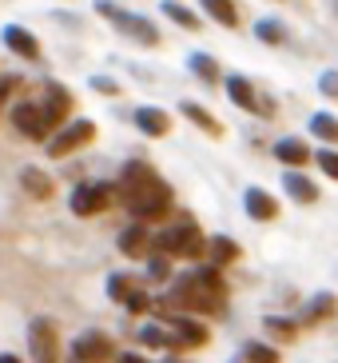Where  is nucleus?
Returning <instances> with one entry per match:
<instances>
[{
	"label": "nucleus",
	"instance_id": "f03ea898",
	"mask_svg": "<svg viewBox=\"0 0 338 363\" xmlns=\"http://www.w3.org/2000/svg\"><path fill=\"white\" fill-rule=\"evenodd\" d=\"M171 308H183V311H199V315H219L227 308V288L219 279V267H199V272H187L171 284V296H168Z\"/></svg>",
	"mask_w": 338,
	"mask_h": 363
},
{
	"label": "nucleus",
	"instance_id": "2eb2a0df",
	"mask_svg": "<svg viewBox=\"0 0 338 363\" xmlns=\"http://www.w3.org/2000/svg\"><path fill=\"white\" fill-rule=\"evenodd\" d=\"M4 44H8L16 56H24V60H40V44H36V36H32L28 28H21V24H8V28H4Z\"/></svg>",
	"mask_w": 338,
	"mask_h": 363
},
{
	"label": "nucleus",
	"instance_id": "f704fd0d",
	"mask_svg": "<svg viewBox=\"0 0 338 363\" xmlns=\"http://www.w3.org/2000/svg\"><path fill=\"white\" fill-rule=\"evenodd\" d=\"M16 88V76H0V104L8 100V92Z\"/></svg>",
	"mask_w": 338,
	"mask_h": 363
},
{
	"label": "nucleus",
	"instance_id": "423d86ee",
	"mask_svg": "<svg viewBox=\"0 0 338 363\" xmlns=\"http://www.w3.org/2000/svg\"><path fill=\"white\" fill-rule=\"evenodd\" d=\"M116 200V184H76L72 188V212L76 216H95Z\"/></svg>",
	"mask_w": 338,
	"mask_h": 363
},
{
	"label": "nucleus",
	"instance_id": "9b49d317",
	"mask_svg": "<svg viewBox=\"0 0 338 363\" xmlns=\"http://www.w3.org/2000/svg\"><path fill=\"white\" fill-rule=\"evenodd\" d=\"M116 355V347H112V340L107 335H100V331H84V335H76L72 340V359H112Z\"/></svg>",
	"mask_w": 338,
	"mask_h": 363
},
{
	"label": "nucleus",
	"instance_id": "9d476101",
	"mask_svg": "<svg viewBox=\"0 0 338 363\" xmlns=\"http://www.w3.org/2000/svg\"><path fill=\"white\" fill-rule=\"evenodd\" d=\"M68 108H72V92L64 84H56V80H48V84H44V100H40V112H44V120H48V128H56V124L68 116Z\"/></svg>",
	"mask_w": 338,
	"mask_h": 363
},
{
	"label": "nucleus",
	"instance_id": "f3484780",
	"mask_svg": "<svg viewBox=\"0 0 338 363\" xmlns=\"http://www.w3.org/2000/svg\"><path fill=\"white\" fill-rule=\"evenodd\" d=\"M283 188H286V196L291 200H298V203H315L318 200V184H310L303 172H283Z\"/></svg>",
	"mask_w": 338,
	"mask_h": 363
},
{
	"label": "nucleus",
	"instance_id": "ddd939ff",
	"mask_svg": "<svg viewBox=\"0 0 338 363\" xmlns=\"http://www.w3.org/2000/svg\"><path fill=\"white\" fill-rule=\"evenodd\" d=\"M247 216L251 220H259V224H267V220H275L279 216V200L271 192H263V188H247Z\"/></svg>",
	"mask_w": 338,
	"mask_h": 363
},
{
	"label": "nucleus",
	"instance_id": "f8f14e48",
	"mask_svg": "<svg viewBox=\"0 0 338 363\" xmlns=\"http://www.w3.org/2000/svg\"><path fill=\"white\" fill-rule=\"evenodd\" d=\"M227 96L243 108V112H259V116H271V112H275L271 104H263V100L255 96V88H251L247 76H227Z\"/></svg>",
	"mask_w": 338,
	"mask_h": 363
},
{
	"label": "nucleus",
	"instance_id": "bb28decb",
	"mask_svg": "<svg viewBox=\"0 0 338 363\" xmlns=\"http://www.w3.org/2000/svg\"><path fill=\"white\" fill-rule=\"evenodd\" d=\"M207 252H211V264L215 267H223V264H231V259H239V244H235V240H211V244H207Z\"/></svg>",
	"mask_w": 338,
	"mask_h": 363
},
{
	"label": "nucleus",
	"instance_id": "4be33fe9",
	"mask_svg": "<svg viewBox=\"0 0 338 363\" xmlns=\"http://www.w3.org/2000/svg\"><path fill=\"white\" fill-rule=\"evenodd\" d=\"M187 68L199 76L203 84H219V80H223L219 65H215V56H207V52H191L187 56Z\"/></svg>",
	"mask_w": 338,
	"mask_h": 363
},
{
	"label": "nucleus",
	"instance_id": "72a5a7b5",
	"mask_svg": "<svg viewBox=\"0 0 338 363\" xmlns=\"http://www.w3.org/2000/svg\"><path fill=\"white\" fill-rule=\"evenodd\" d=\"M318 88H322L327 96H338V72H322V80H318Z\"/></svg>",
	"mask_w": 338,
	"mask_h": 363
},
{
	"label": "nucleus",
	"instance_id": "7ed1b4c3",
	"mask_svg": "<svg viewBox=\"0 0 338 363\" xmlns=\"http://www.w3.org/2000/svg\"><path fill=\"white\" fill-rule=\"evenodd\" d=\"M151 247L175 259H199L207 252V240H203V232L195 224H175V228H163V232L151 235Z\"/></svg>",
	"mask_w": 338,
	"mask_h": 363
},
{
	"label": "nucleus",
	"instance_id": "6ab92c4d",
	"mask_svg": "<svg viewBox=\"0 0 338 363\" xmlns=\"http://www.w3.org/2000/svg\"><path fill=\"white\" fill-rule=\"evenodd\" d=\"M136 124H139L144 136H168V132H171V116H168V112H159V108H139Z\"/></svg>",
	"mask_w": 338,
	"mask_h": 363
},
{
	"label": "nucleus",
	"instance_id": "dca6fc26",
	"mask_svg": "<svg viewBox=\"0 0 338 363\" xmlns=\"http://www.w3.org/2000/svg\"><path fill=\"white\" fill-rule=\"evenodd\" d=\"M139 340L148 343V347H159V352H183V343L175 340V331L168 323H148V328H139Z\"/></svg>",
	"mask_w": 338,
	"mask_h": 363
},
{
	"label": "nucleus",
	"instance_id": "aec40b11",
	"mask_svg": "<svg viewBox=\"0 0 338 363\" xmlns=\"http://www.w3.org/2000/svg\"><path fill=\"white\" fill-rule=\"evenodd\" d=\"M275 156L286 164V168H303V164L310 160V148L303 144V140H279V144H275Z\"/></svg>",
	"mask_w": 338,
	"mask_h": 363
},
{
	"label": "nucleus",
	"instance_id": "a878e982",
	"mask_svg": "<svg viewBox=\"0 0 338 363\" xmlns=\"http://www.w3.org/2000/svg\"><path fill=\"white\" fill-rule=\"evenodd\" d=\"M163 12H168L171 21L180 24V28H191V33L199 28V16H195V12L187 9V4H180V0H163Z\"/></svg>",
	"mask_w": 338,
	"mask_h": 363
},
{
	"label": "nucleus",
	"instance_id": "393cba45",
	"mask_svg": "<svg viewBox=\"0 0 338 363\" xmlns=\"http://www.w3.org/2000/svg\"><path fill=\"white\" fill-rule=\"evenodd\" d=\"M310 132H315L318 140H327V144H338V116L315 112V116H310Z\"/></svg>",
	"mask_w": 338,
	"mask_h": 363
},
{
	"label": "nucleus",
	"instance_id": "20e7f679",
	"mask_svg": "<svg viewBox=\"0 0 338 363\" xmlns=\"http://www.w3.org/2000/svg\"><path fill=\"white\" fill-rule=\"evenodd\" d=\"M95 12L104 16V21H112L124 36H132L136 44H144V48H156L159 44V28L151 21H144V16H136V12H124L116 4V0H95Z\"/></svg>",
	"mask_w": 338,
	"mask_h": 363
},
{
	"label": "nucleus",
	"instance_id": "4468645a",
	"mask_svg": "<svg viewBox=\"0 0 338 363\" xmlns=\"http://www.w3.org/2000/svg\"><path fill=\"white\" fill-rule=\"evenodd\" d=\"M168 328L175 331V340L183 343V352H187V347H203V343H207V328H203V323H195V320H187V315H171Z\"/></svg>",
	"mask_w": 338,
	"mask_h": 363
},
{
	"label": "nucleus",
	"instance_id": "f257e3e1",
	"mask_svg": "<svg viewBox=\"0 0 338 363\" xmlns=\"http://www.w3.org/2000/svg\"><path fill=\"white\" fill-rule=\"evenodd\" d=\"M116 196L127 203V212L136 216V220H159L171 208V184L151 164H139V160H132L120 172Z\"/></svg>",
	"mask_w": 338,
	"mask_h": 363
},
{
	"label": "nucleus",
	"instance_id": "7c9ffc66",
	"mask_svg": "<svg viewBox=\"0 0 338 363\" xmlns=\"http://www.w3.org/2000/svg\"><path fill=\"white\" fill-rule=\"evenodd\" d=\"M263 328L275 335V340H295V323L291 320H283V315H267L263 320Z\"/></svg>",
	"mask_w": 338,
	"mask_h": 363
},
{
	"label": "nucleus",
	"instance_id": "1a4fd4ad",
	"mask_svg": "<svg viewBox=\"0 0 338 363\" xmlns=\"http://www.w3.org/2000/svg\"><path fill=\"white\" fill-rule=\"evenodd\" d=\"M28 352H32V359H56V355H60L52 320H32L28 323Z\"/></svg>",
	"mask_w": 338,
	"mask_h": 363
},
{
	"label": "nucleus",
	"instance_id": "473e14b6",
	"mask_svg": "<svg viewBox=\"0 0 338 363\" xmlns=\"http://www.w3.org/2000/svg\"><path fill=\"white\" fill-rule=\"evenodd\" d=\"M148 272H151V279H168V272H171V267H168V256H163V252H156V259H151Z\"/></svg>",
	"mask_w": 338,
	"mask_h": 363
},
{
	"label": "nucleus",
	"instance_id": "39448f33",
	"mask_svg": "<svg viewBox=\"0 0 338 363\" xmlns=\"http://www.w3.org/2000/svg\"><path fill=\"white\" fill-rule=\"evenodd\" d=\"M107 296L116 299V303H124L127 311H136V315L151 308V296L144 291V284L136 276H127V272H116V276L107 279Z\"/></svg>",
	"mask_w": 338,
	"mask_h": 363
},
{
	"label": "nucleus",
	"instance_id": "6e6552de",
	"mask_svg": "<svg viewBox=\"0 0 338 363\" xmlns=\"http://www.w3.org/2000/svg\"><path fill=\"white\" fill-rule=\"evenodd\" d=\"M12 128L16 132H24L28 140H44L48 136V120H44V112H40V104L36 100H24V104H12Z\"/></svg>",
	"mask_w": 338,
	"mask_h": 363
},
{
	"label": "nucleus",
	"instance_id": "c85d7f7f",
	"mask_svg": "<svg viewBox=\"0 0 338 363\" xmlns=\"http://www.w3.org/2000/svg\"><path fill=\"white\" fill-rule=\"evenodd\" d=\"M330 311H334V296H330V291H322V296L318 299H310L307 308H303V320H322V315H330Z\"/></svg>",
	"mask_w": 338,
	"mask_h": 363
},
{
	"label": "nucleus",
	"instance_id": "cd10ccee",
	"mask_svg": "<svg viewBox=\"0 0 338 363\" xmlns=\"http://www.w3.org/2000/svg\"><path fill=\"white\" fill-rule=\"evenodd\" d=\"M255 36H259V40H267V44H286V24L259 21V24H255Z\"/></svg>",
	"mask_w": 338,
	"mask_h": 363
},
{
	"label": "nucleus",
	"instance_id": "0eeeda50",
	"mask_svg": "<svg viewBox=\"0 0 338 363\" xmlns=\"http://www.w3.org/2000/svg\"><path fill=\"white\" fill-rule=\"evenodd\" d=\"M92 136H95V124H92V120H72V124H64V128L56 132L52 140H48V156H52V160H60V156H68V152L84 148Z\"/></svg>",
	"mask_w": 338,
	"mask_h": 363
},
{
	"label": "nucleus",
	"instance_id": "c9c22d12",
	"mask_svg": "<svg viewBox=\"0 0 338 363\" xmlns=\"http://www.w3.org/2000/svg\"><path fill=\"white\" fill-rule=\"evenodd\" d=\"M92 88H100V92H112V96H116V84H112V80H104V76H95Z\"/></svg>",
	"mask_w": 338,
	"mask_h": 363
},
{
	"label": "nucleus",
	"instance_id": "a211bd4d",
	"mask_svg": "<svg viewBox=\"0 0 338 363\" xmlns=\"http://www.w3.org/2000/svg\"><path fill=\"white\" fill-rule=\"evenodd\" d=\"M148 244H151V232L144 228V220L120 232V252H124V256H144V252H148Z\"/></svg>",
	"mask_w": 338,
	"mask_h": 363
},
{
	"label": "nucleus",
	"instance_id": "2f4dec72",
	"mask_svg": "<svg viewBox=\"0 0 338 363\" xmlns=\"http://www.w3.org/2000/svg\"><path fill=\"white\" fill-rule=\"evenodd\" d=\"M315 160H318V168L327 172L330 180H338V152H327V148H322V152L315 156Z\"/></svg>",
	"mask_w": 338,
	"mask_h": 363
},
{
	"label": "nucleus",
	"instance_id": "412c9836",
	"mask_svg": "<svg viewBox=\"0 0 338 363\" xmlns=\"http://www.w3.org/2000/svg\"><path fill=\"white\" fill-rule=\"evenodd\" d=\"M180 112L191 120V124H195V128H203V132H207V136H223V124L211 116V112H203L199 104H191V100H183V104H180Z\"/></svg>",
	"mask_w": 338,
	"mask_h": 363
},
{
	"label": "nucleus",
	"instance_id": "5701e85b",
	"mask_svg": "<svg viewBox=\"0 0 338 363\" xmlns=\"http://www.w3.org/2000/svg\"><path fill=\"white\" fill-rule=\"evenodd\" d=\"M203 9H207V16H211L215 24H223V28H235L239 24V9H235V0H199Z\"/></svg>",
	"mask_w": 338,
	"mask_h": 363
},
{
	"label": "nucleus",
	"instance_id": "c756f323",
	"mask_svg": "<svg viewBox=\"0 0 338 363\" xmlns=\"http://www.w3.org/2000/svg\"><path fill=\"white\" fill-rule=\"evenodd\" d=\"M239 359H259V363H279V352L267 347V343H243L239 347Z\"/></svg>",
	"mask_w": 338,
	"mask_h": 363
},
{
	"label": "nucleus",
	"instance_id": "b1692460",
	"mask_svg": "<svg viewBox=\"0 0 338 363\" xmlns=\"http://www.w3.org/2000/svg\"><path fill=\"white\" fill-rule=\"evenodd\" d=\"M21 184H24V192H28L32 200H48V196H52V180H48L40 168H24Z\"/></svg>",
	"mask_w": 338,
	"mask_h": 363
}]
</instances>
